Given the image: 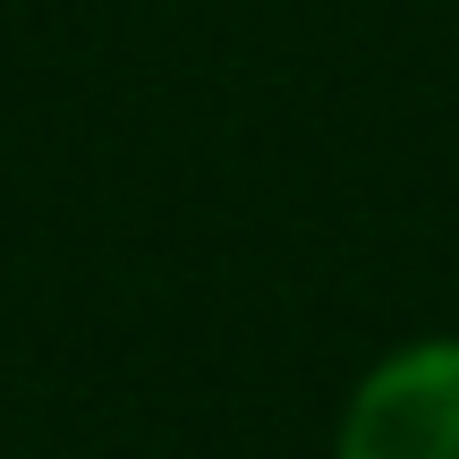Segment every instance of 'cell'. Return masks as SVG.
Listing matches in <instances>:
<instances>
[{
  "label": "cell",
  "mask_w": 459,
  "mask_h": 459,
  "mask_svg": "<svg viewBox=\"0 0 459 459\" xmlns=\"http://www.w3.org/2000/svg\"><path fill=\"white\" fill-rule=\"evenodd\" d=\"M341 459H459V341L375 366L349 400Z\"/></svg>",
  "instance_id": "cell-1"
}]
</instances>
